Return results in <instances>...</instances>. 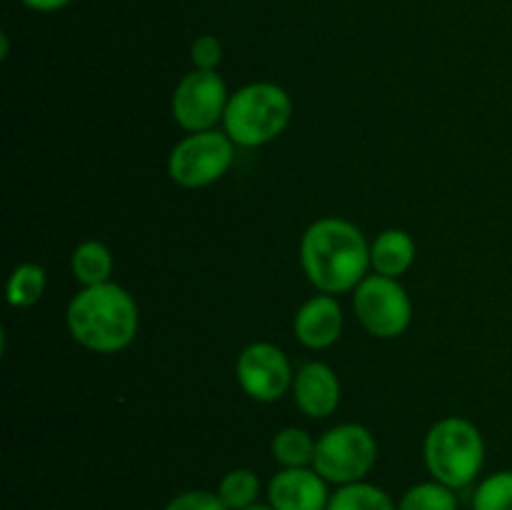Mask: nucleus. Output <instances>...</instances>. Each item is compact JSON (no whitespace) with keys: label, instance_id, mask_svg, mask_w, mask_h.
<instances>
[{"label":"nucleus","instance_id":"ddd939ff","mask_svg":"<svg viewBox=\"0 0 512 510\" xmlns=\"http://www.w3.org/2000/svg\"><path fill=\"white\" fill-rule=\"evenodd\" d=\"M415 240L408 230L388 228L370 243V268L385 278H398L408 273L415 263Z\"/></svg>","mask_w":512,"mask_h":510},{"label":"nucleus","instance_id":"9d476101","mask_svg":"<svg viewBox=\"0 0 512 510\" xmlns=\"http://www.w3.org/2000/svg\"><path fill=\"white\" fill-rule=\"evenodd\" d=\"M268 503L275 510H328V480L308 468H280L268 483Z\"/></svg>","mask_w":512,"mask_h":510},{"label":"nucleus","instance_id":"7ed1b4c3","mask_svg":"<svg viewBox=\"0 0 512 510\" xmlns=\"http://www.w3.org/2000/svg\"><path fill=\"white\" fill-rule=\"evenodd\" d=\"M293 118L288 90L275 83H248L230 93L223 130L238 148H260L283 135Z\"/></svg>","mask_w":512,"mask_h":510},{"label":"nucleus","instance_id":"20e7f679","mask_svg":"<svg viewBox=\"0 0 512 510\" xmlns=\"http://www.w3.org/2000/svg\"><path fill=\"white\" fill-rule=\"evenodd\" d=\"M423 458L433 480L453 490L468 488L478 480L485 465L483 433L460 415L440 418L425 435Z\"/></svg>","mask_w":512,"mask_h":510},{"label":"nucleus","instance_id":"39448f33","mask_svg":"<svg viewBox=\"0 0 512 510\" xmlns=\"http://www.w3.org/2000/svg\"><path fill=\"white\" fill-rule=\"evenodd\" d=\"M378 463V440L365 425L340 423L325 430L315 443L313 468L333 485L365 480Z\"/></svg>","mask_w":512,"mask_h":510},{"label":"nucleus","instance_id":"0eeeda50","mask_svg":"<svg viewBox=\"0 0 512 510\" xmlns=\"http://www.w3.org/2000/svg\"><path fill=\"white\" fill-rule=\"evenodd\" d=\"M353 313L373 338L393 340L410 328L413 300L398 278L375 273L353 290Z\"/></svg>","mask_w":512,"mask_h":510},{"label":"nucleus","instance_id":"5701e85b","mask_svg":"<svg viewBox=\"0 0 512 510\" xmlns=\"http://www.w3.org/2000/svg\"><path fill=\"white\" fill-rule=\"evenodd\" d=\"M28 10H35V13H58V10L68 8L73 0H20Z\"/></svg>","mask_w":512,"mask_h":510},{"label":"nucleus","instance_id":"f03ea898","mask_svg":"<svg viewBox=\"0 0 512 510\" xmlns=\"http://www.w3.org/2000/svg\"><path fill=\"white\" fill-rule=\"evenodd\" d=\"M65 325L80 348L100 355L120 353L138 335V303L113 280L88 285L70 298Z\"/></svg>","mask_w":512,"mask_h":510},{"label":"nucleus","instance_id":"1a4fd4ad","mask_svg":"<svg viewBox=\"0 0 512 510\" xmlns=\"http://www.w3.org/2000/svg\"><path fill=\"white\" fill-rule=\"evenodd\" d=\"M235 375L248 398L258 403H275L293 390V368L278 345L250 343L235 363Z\"/></svg>","mask_w":512,"mask_h":510},{"label":"nucleus","instance_id":"a211bd4d","mask_svg":"<svg viewBox=\"0 0 512 510\" xmlns=\"http://www.w3.org/2000/svg\"><path fill=\"white\" fill-rule=\"evenodd\" d=\"M215 493L220 495V500H223L230 510H245L250 508V505L258 503L260 478L258 473L250 468L228 470V473L220 478L218 490H215Z\"/></svg>","mask_w":512,"mask_h":510},{"label":"nucleus","instance_id":"f8f14e48","mask_svg":"<svg viewBox=\"0 0 512 510\" xmlns=\"http://www.w3.org/2000/svg\"><path fill=\"white\" fill-rule=\"evenodd\" d=\"M343 308L335 295H313L298 308L293 318V333L300 345L310 350H325L343 335Z\"/></svg>","mask_w":512,"mask_h":510},{"label":"nucleus","instance_id":"4be33fe9","mask_svg":"<svg viewBox=\"0 0 512 510\" xmlns=\"http://www.w3.org/2000/svg\"><path fill=\"white\" fill-rule=\"evenodd\" d=\"M190 60H193V68L198 70H218L220 60H223V43L210 33L198 35L190 45Z\"/></svg>","mask_w":512,"mask_h":510},{"label":"nucleus","instance_id":"6e6552de","mask_svg":"<svg viewBox=\"0 0 512 510\" xmlns=\"http://www.w3.org/2000/svg\"><path fill=\"white\" fill-rule=\"evenodd\" d=\"M228 100V85L220 78L218 70L193 68L175 85L170 113L185 133H200V130H213L215 125L223 123Z\"/></svg>","mask_w":512,"mask_h":510},{"label":"nucleus","instance_id":"412c9836","mask_svg":"<svg viewBox=\"0 0 512 510\" xmlns=\"http://www.w3.org/2000/svg\"><path fill=\"white\" fill-rule=\"evenodd\" d=\"M163 510H230V508L220 500L218 493H210V490H183V493H178L175 498H170Z\"/></svg>","mask_w":512,"mask_h":510},{"label":"nucleus","instance_id":"4468645a","mask_svg":"<svg viewBox=\"0 0 512 510\" xmlns=\"http://www.w3.org/2000/svg\"><path fill=\"white\" fill-rule=\"evenodd\" d=\"M70 270L83 288L108 283L113 275V253L100 240H83L70 255Z\"/></svg>","mask_w":512,"mask_h":510},{"label":"nucleus","instance_id":"aec40b11","mask_svg":"<svg viewBox=\"0 0 512 510\" xmlns=\"http://www.w3.org/2000/svg\"><path fill=\"white\" fill-rule=\"evenodd\" d=\"M473 510H512V470H498L478 483Z\"/></svg>","mask_w":512,"mask_h":510},{"label":"nucleus","instance_id":"9b49d317","mask_svg":"<svg viewBox=\"0 0 512 510\" xmlns=\"http://www.w3.org/2000/svg\"><path fill=\"white\" fill-rule=\"evenodd\" d=\"M293 398L295 405L303 410L308 418H328L338 410L340 398H343V388L330 368L323 360H310V363L300 365L295 370L293 378Z\"/></svg>","mask_w":512,"mask_h":510},{"label":"nucleus","instance_id":"dca6fc26","mask_svg":"<svg viewBox=\"0 0 512 510\" xmlns=\"http://www.w3.org/2000/svg\"><path fill=\"white\" fill-rule=\"evenodd\" d=\"M328 510H398V503L383 488L360 480V483L338 485V490L330 493Z\"/></svg>","mask_w":512,"mask_h":510},{"label":"nucleus","instance_id":"6ab92c4d","mask_svg":"<svg viewBox=\"0 0 512 510\" xmlns=\"http://www.w3.org/2000/svg\"><path fill=\"white\" fill-rule=\"evenodd\" d=\"M398 510H458V495L438 480H425L405 490Z\"/></svg>","mask_w":512,"mask_h":510},{"label":"nucleus","instance_id":"2eb2a0df","mask_svg":"<svg viewBox=\"0 0 512 510\" xmlns=\"http://www.w3.org/2000/svg\"><path fill=\"white\" fill-rule=\"evenodd\" d=\"M315 443L318 440L303 428H283L275 433L270 443V453L280 468H308L315 458Z\"/></svg>","mask_w":512,"mask_h":510},{"label":"nucleus","instance_id":"b1692460","mask_svg":"<svg viewBox=\"0 0 512 510\" xmlns=\"http://www.w3.org/2000/svg\"><path fill=\"white\" fill-rule=\"evenodd\" d=\"M245 510H275V508L270 503H255V505H250V508H245Z\"/></svg>","mask_w":512,"mask_h":510},{"label":"nucleus","instance_id":"423d86ee","mask_svg":"<svg viewBox=\"0 0 512 510\" xmlns=\"http://www.w3.org/2000/svg\"><path fill=\"white\" fill-rule=\"evenodd\" d=\"M238 145L225 130L188 133L173 145L168 155V175L175 185L188 190L208 188L230 170Z\"/></svg>","mask_w":512,"mask_h":510},{"label":"nucleus","instance_id":"f3484780","mask_svg":"<svg viewBox=\"0 0 512 510\" xmlns=\"http://www.w3.org/2000/svg\"><path fill=\"white\" fill-rule=\"evenodd\" d=\"M45 268L38 263H20L18 268H13L10 273L8 285H5V295H8V303L13 308H33L45 293Z\"/></svg>","mask_w":512,"mask_h":510},{"label":"nucleus","instance_id":"f257e3e1","mask_svg":"<svg viewBox=\"0 0 512 510\" xmlns=\"http://www.w3.org/2000/svg\"><path fill=\"white\" fill-rule=\"evenodd\" d=\"M300 268L318 293H353L368 278L370 243L350 220L320 218L300 238Z\"/></svg>","mask_w":512,"mask_h":510}]
</instances>
